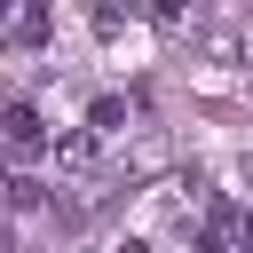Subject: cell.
Returning a JSON list of instances; mask_svg holds the SVG:
<instances>
[{"label":"cell","instance_id":"6da1fadb","mask_svg":"<svg viewBox=\"0 0 253 253\" xmlns=\"http://www.w3.org/2000/svg\"><path fill=\"white\" fill-rule=\"evenodd\" d=\"M8 150H16V158H32V150H40V111H32V103H16V111H8Z\"/></svg>","mask_w":253,"mask_h":253},{"label":"cell","instance_id":"7a4b0ae2","mask_svg":"<svg viewBox=\"0 0 253 253\" xmlns=\"http://www.w3.org/2000/svg\"><path fill=\"white\" fill-rule=\"evenodd\" d=\"M8 198H16V213H32V206H40V182H32V174H16V182H8Z\"/></svg>","mask_w":253,"mask_h":253}]
</instances>
